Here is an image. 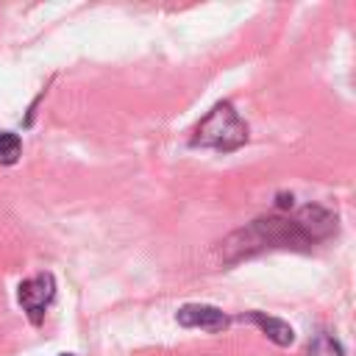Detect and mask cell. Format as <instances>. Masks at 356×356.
I'll return each mask as SVG.
<instances>
[{"mask_svg": "<svg viewBox=\"0 0 356 356\" xmlns=\"http://www.w3.org/2000/svg\"><path fill=\"white\" fill-rule=\"evenodd\" d=\"M334 234H337V214L317 203H309L298 209L292 217L289 214L256 217L245 228L234 231L225 242H220V253L225 261H239L261 250H278V248L309 250Z\"/></svg>", "mask_w": 356, "mask_h": 356, "instance_id": "cell-1", "label": "cell"}, {"mask_svg": "<svg viewBox=\"0 0 356 356\" xmlns=\"http://www.w3.org/2000/svg\"><path fill=\"white\" fill-rule=\"evenodd\" d=\"M248 136H250V128L239 117L234 103L231 100H220L192 128L189 147H209V150H217V153H234L248 142Z\"/></svg>", "mask_w": 356, "mask_h": 356, "instance_id": "cell-2", "label": "cell"}, {"mask_svg": "<svg viewBox=\"0 0 356 356\" xmlns=\"http://www.w3.org/2000/svg\"><path fill=\"white\" fill-rule=\"evenodd\" d=\"M56 300V275L53 273H36L17 286V303L22 306L31 325H42L50 303Z\"/></svg>", "mask_w": 356, "mask_h": 356, "instance_id": "cell-3", "label": "cell"}, {"mask_svg": "<svg viewBox=\"0 0 356 356\" xmlns=\"http://www.w3.org/2000/svg\"><path fill=\"white\" fill-rule=\"evenodd\" d=\"M175 320L184 328H200V331H209V334H220L231 325V317L222 309L211 306V303H184L175 312Z\"/></svg>", "mask_w": 356, "mask_h": 356, "instance_id": "cell-4", "label": "cell"}, {"mask_svg": "<svg viewBox=\"0 0 356 356\" xmlns=\"http://www.w3.org/2000/svg\"><path fill=\"white\" fill-rule=\"evenodd\" d=\"M236 320H248V323H253V325H259V331L273 342V345H278V348H289L292 342H295V331H292V325L289 323H284L281 317H270V314H264V312H245V314H239Z\"/></svg>", "mask_w": 356, "mask_h": 356, "instance_id": "cell-5", "label": "cell"}, {"mask_svg": "<svg viewBox=\"0 0 356 356\" xmlns=\"http://www.w3.org/2000/svg\"><path fill=\"white\" fill-rule=\"evenodd\" d=\"M306 356H345V348L342 342L328 334V331H320L312 337V342L306 345Z\"/></svg>", "mask_w": 356, "mask_h": 356, "instance_id": "cell-6", "label": "cell"}, {"mask_svg": "<svg viewBox=\"0 0 356 356\" xmlns=\"http://www.w3.org/2000/svg\"><path fill=\"white\" fill-rule=\"evenodd\" d=\"M22 156V139L14 131H0V164L11 167Z\"/></svg>", "mask_w": 356, "mask_h": 356, "instance_id": "cell-7", "label": "cell"}, {"mask_svg": "<svg viewBox=\"0 0 356 356\" xmlns=\"http://www.w3.org/2000/svg\"><path fill=\"white\" fill-rule=\"evenodd\" d=\"M58 356H75V353H58Z\"/></svg>", "mask_w": 356, "mask_h": 356, "instance_id": "cell-8", "label": "cell"}]
</instances>
